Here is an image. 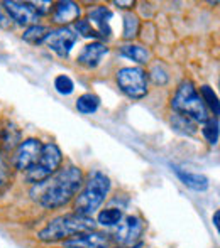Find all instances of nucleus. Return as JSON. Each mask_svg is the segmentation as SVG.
Listing matches in <instances>:
<instances>
[{
    "label": "nucleus",
    "mask_w": 220,
    "mask_h": 248,
    "mask_svg": "<svg viewBox=\"0 0 220 248\" xmlns=\"http://www.w3.org/2000/svg\"><path fill=\"white\" fill-rule=\"evenodd\" d=\"M171 108L176 111V115L183 118H188L197 124H205L208 120V110L205 103L202 101V96L198 95L195 85L190 79H185L180 86H178L176 93L171 98Z\"/></svg>",
    "instance_id": "4"
},
{
    "label": "nucleus",
    "mask_w": 220,
    "mask_h": 248,
    "mask_svg": "<svg viewBox=\"0 0 220 248\" xmlns=\"http://www.w3.org/2000/svg\"><path fill=\"white\" fill-rule=\"evenodd\" d=\"M20 142H22L20 128L10 118H2L0 120V154L7 155L14 152Z\"/></svg>",
    "instance_id": "10"
},
{
    "label": "nucleus",
    "mask_w": 220,
    "mask_h": 248,
    "mask_svg": "<svg viewBox=\"0 0 220 248\" xmlns=\"http://www.w3.org/2000/svg\"><path fill=\"white\" fill-rule=\"evenodd\" d=\"M110 186L112 183L109 176H105L102 170H92L86 181H83L82 193L76 196L75 213L83 216H92L105 202L110 193Z\"/></svg>",
    "instance_id": "3"
},
{
    "label": "nucleus",
    "mask_w": 220,
    "mask_h": 248,
    "mask_svg": "<svg viewBox=\"0 0 220 248\" xmlns=\"http://www.w3.org/2000/svg\"><path fill=\"white\" fill-rule=\"evenodd\" d=\"M149 76H151V79L154 81V85H166L168 79H169V75H168V71L165 69V66L161 64V62H154V64L151 66V69H149Z\"/></svg>",
    "instance_id": "26"
},
{
    "label": "nucleus",
    "mask_w": 220,
    "mask_h": 248,
    "mask_svg": "<svg viewBox=\"0 0 220 248\" xmlns=\"http://www.w3.org/2000/svg\"><path fill=\"white\" fill-rule=\"evenodd\" d=\"M10 26H12V20H10L9 16L3 14L2 9H0V27H2V29H10Z\"/></svg>",
    "instance_id": "28"
},
{
    "label": "nucleus",
    "mask_w": 220,
    "mask_h": 248,
    "mask_svg": "<svg viewBox=\"0 0 220 248\" xmlns=\"http://www.w3.org/2000/svg\"><path fill=\"white\" fill-rule=\"evenodd\" d=\"M118 54L131 59V61L137 62V64H146V62H149V59H151V52H149L148 47L139 46V44H125V46L120 47Z\"/></svg>",
    "instance_id": "17"
},
{
    "label": "nucleus",
    "mask_w": 220,
    "mask_h": 248,
    "mask_svg": "<svg viewBox=\"0 0 220 248\" xmlns=\"http://www.w3.org/2000/svg\"><path fill=\"white\" fill-rule=\"evenodd\" d=\"M78 41V34L71 29V27H58V29H51L50 34L44 39V44L50 47L51 51L56 52L59 58H68L71 52L73 46Z\"/></svg>",
    "instance_id": "8"
},
{
    "label": "nucleus",
    "mask_w": 220,
    "mask_h": 248,
    "mask_svg": "<svg viewBox=\"0 0 220 248\" xmlns=\"http://www.w3.org/2000/svg\"><path fill=\"white\" fill-rule=\"evenodd\" d=\"M139 29H141V22H139V17L132 12L124 14V39L132 41L139 36Z\"/></svg>",
    "instance_id": "21"
},
{
    "label": "nucleus",
    "mask_w": 220,
    "mask_h": 248,
    "mask_svg": "<svg viewBox=\"0 0 220 248\" xmlns=\"http://www.w3.org/2000/svg\"><path fill=\"white\" fill-rule=\"evenodd\" d=\"M171 169H173V172L178 176V179H180L186 187H190V189L198 191V193H203V191H207L208 187H210L208 179L205 176H202V174L190 172V170H185L178 166H171Z\"/></svg>",
    "instance_id": "15"
},
{
    "label": "nucleus",
    "mask_w": 220,
    "mask_h": 248,
    "mask_svg": "<svg viewBox=\"0 0 220 248\" xmlns=\"http://www.w3.org/2000/svg\"><path fill=\"white\" fill-rule=\"evenodd\" d=\"M124 218V213L122 209L118 208H107V209H102L97 216V223L102 226H115L122 221Z\"/></svg>",
    "instance_id": "20"
},
{
    "label": "nucleus",
    "mask_w": 220,
    "mask_h": 248,
    "mask_svg": "<svg viewBox=\"0 0 220 248\" xmlns=\"http://www.w3.org/2000/svg\"><path fill=\"white\" fill-rule=\"evenodd\" d=\"M107 54H109V47H107L105 44L92 43V44H86V46L80 51L76 61H78L82 66H85V68L93 69L102 62L103 56H107Z\"/></svg>",
    "instance_id": "13"
},
{
    "label": "nucleus",
    "mask_w": 220,
    "mask_h": 248,
    "mask_svg": "<svg viewBox=\"0 0 220 248\" xmlns=\"http://www.w3.org/2000/svg\"><path fill=\"white\" fill-rule=\"evenodd\" d=\"M100 107V98L93 93H83L82 96H78L76 100V110L83 115L95 113Z\"/></svg>",
    "instance_id": "19"
},
{
    "label": "nucleus",
    "mask_w": 220,
    "mask_h": 248,
    "mask_svg": "<svg viewBox=\"0 0 220 248\" xmlns=\"http://www.w3.org/2000/svg\"><path fill=\"white\" fill-rule=\"evenodd\" d=\"M41 149H43V144H41L39 139H27V140H22L19 144V147L14 150V166H16L17 170H29L31 167L36 164V160L39 159L41 155Z\"/></svg>",
    "instance_id": "9"
},
{
    "label": "nucleus",
    "mask_w": 220,
    "mask_h": 248,
    "mask_svg": "<svg viewBox=\"0 0 220 248\" xmlns=\"http://www.w3.org/2000/svg\"><path fill=\"white\" fill-rule=\"evenodd\" d=\"M117 85L124 95L132 100H141L148 95V75L142 68L127 66L117 71Z\"/></svg>",
    "instance_id": "6"
},
{
    "label": "nucleus",
    "mask_w": 220,
    "mask_h": 248,
    "mask_svg": "<svg viewBox=\"0 0 220 248\" xmlns=\"http://www.w3.org/2000/svg\"><path fill=\"white\" fill-rule=\"evenodd\" d=\"M50 27L46 26H39V24H34V26H29L22 34V39L29 44H43L46 36L50 34Z\"/></svg>",
    "instance_id": "18"
},
{
    "label": "nucleus",
    "mask_w": 220,
    "mask_h": 248,
    "mask_svg": "<svg viewBox=\"0 0 220 248\" xmlns=\"http://www.w3.org/2000/svg\"><path fill=\"white\" fill-rule=\"evenodd\" d=\"M75 29H76V32L82 34L83 37H93V39L100 37V34L95 31V27H92V24H90L86 19H78V20H76Z\"/></svg>",
    "instance_id": "27"
},
{
    "label": "nucleus",
    "mask_w": 220,
    "mask_h": 248,
    "mask_svg": "<svg viewBox=\"0 0 220 248\" xmlns=\"http://www.w3.org/2000/svg\"><path fill=\"white\" fill-rule=\"evenodd\" d=\"M80 14H82V9H80L78 3L75 2H58L54 7V14H53V22L61 24L63 27H66V24H71L75 20L80 19Z\"/></svg>",
    "instance_id": "14"
},
{
    "label": "nucleus",
    "mask_w": 220,
    "mask_h": 248,
    "mask_svg": "<svg viewBox=\"0 0 220 248\" xmlns=\"http://www.w3.org/2000/svg\"><path fill=\"white\" fill-rule=\"evenodd\" d=\"M219 219H220V211H215V215H214V226L219 230Z\"/></svg>",
    "instance_id": "29"
},
{
    "label": "nucleus",
    "mask_w": 220,
    "mask_h": 248,
    "mask_svg": "<svg viewBox=\"0 0 220 248\" xmlns=\"http://www.w3.org/2000/svg\"><path fill=\"white\" fill-rule=\"evenodd\" d=\"M83 186V172L76 166H66L51 174L48 179L33 184L31 196L46 209L66 206Z\"/></svg>",
    "instance_id": "1"
},
{
    "label": "nucleus",
    "mask_w": 220,
    "mask_h": 248,
    "mask_svg": "<svg viewBox=\"0 0 220 248\" xmlns=\"http://www.w3.org/2000/svg\"><path fill=\"white\" fill-rule=\"evenodd\" d=\"M115 5H134V2H115Z\"/></svg>",
    "instance_id": "30"
},
{
    "label": "nucleus",
    "mask_w": 220,
    "mask_h": 248,
    "mask_svg": "<svg viewBox=\"0 0 220 248\" xmlns=\"http://www.w3.org/2000/svg\"><path fill=\"white\" fill-rule=\"evenodd\" d=\"M141 247H142V243H137V245H134V247H120V248H141Z\"/></svg>",
    "instance_id": "31"
},
{
    "label": "nucleus",
    "mask_w": 220,
    "mask_h": 248,
    "mask_svg": "<svg viewBox=\"0 0 220 248\" xmlns=\"http://www.w3.org/2000/svg\"><path fill=\"white\" fill-rule=\"evenodd\" d=\"M54 88L56 92L59 93V95H71L73 92H75V83H73V79L69 78V76L66 75H59L54 78Z\"/></svg>",
    "instance_id": "25"
},
{
    "label": "nucleus",
    "mask_w": 220,
    "mask_h": 248,
    "mask_svg": "<svg viewBox=\"0 0 220 248\" xmlns=\"http://www.w3.org/2000/svg\"><path fill=\"white\" fill-rule=\"evenodd\" d=\"M114 17V14H112L110 9H107V7L103 5H99L95 7V9H92L88 12V22L90 24H95L97 26V32L100 34L102 37H110V19Z\"/></svg>",
    "instance_id": "16"
},
{
    "label": "nucleus",
    "mask_w": 220,
    "mask_h": 248,
    "mask_svg": "<svg viewBox=\"0 0 220 248\" xmlns=\"http://www.w3.org/2000/svg\"><path fill=\"white\" fill-rule=\"evenodd\" d=\"M10 183H12V170L5 155L0 154V193H3L10 186Z\"/></svg>",
    "instance_id": "24"
},
{
    "label": "nucleus",
    "mask_w": 220,
    "mask_h": 248,
    "mask_svg": "<svg viewBox=\"0 0 220 248\" xmlns=\"http://www.w3.org/2000/svg\"><path fill=\"white\" fill-rule=\"evenodd\" d=\"M95 225L97 223L92 216H83L78 215V213H68V215H61L58 218L51 219L39 232L37 238L46 243L63 242V240L66 242V240L73 238L75 235L95 230Z\"/></svg>",
    "instance_id": "2"
},
{
    "label": "nucleus",
    "mask_w": 220,
    "mask_h": 248,
    "mask_svg": "<svg viewBox=\"0 0 220 248\" xmlns=\"http://www.w3.org/2000/svg\"><path fill=\"white\" fill-rule=\"evenodd\" d=\"M144 228V221L139 216H127V218H122V221L118 223L114 238L120 247H134L141 240Z\"/></svg>",
    "instance_id": "7"
},
{
    "label": "nucleus",
    "mask_w": 220,
    "mask_h": 248,
    "mask_svg": "<svg viewBox=\"0 0 220 248\" xmlns=\"http://www.w3.org/2000/svg\"><path fill=\"white\" fill-rule=\"evenodd\" d=\"M5 12L9 16L10 20H16L20 26H34L39 19L37 12L34 10V7L31 3L26 2H3Z\"/></svg>",
    "instance_id": "11"
},
{
    "label": "nucleus",
    "mask_w": 220,
    "mask_h": 248,
    "mask_svg": "<svg viewBox=\"0 0 220 248\" xmlns=\"http://www.w3.org/2000/svg\"><path fill=\"white\" fill-rule=\"evenodd\" d=\"M200 93H202V101L205 103V107H208L212 111H214V117L217 118L219 113H220V105H219V96L210 86L203 85L200 88Z\"/></svg>",
    "instance_id": "22"
},
{
    "label": "nucleus",
    "mask_w": 220,
    "mask_h": 248,
    "mask_svg": "<svg viewBox=\"0 0 220 248\" xmlns=\"http://www.w3.org/2000/svg\"><path fill=\"white\" fill-rule=\"evenodd\" d=\"M66 248H107L109 247V235L100 232H85L75 235L65 242Z\"/></svg>",
    "instance_id": "12"
},
{
    "label": "nucleus",
    "mask_w": 220,
    "mask_h": 248,
    "mask_svg": "<svg viewBox=\"0 0 220 248\" xmlns=\"http://www.w3.org/2000/svg\"><path fill=\"white\" fill-rule=\"evenodd\" d=\"M202 134L203 137L207 139L208 144L215 145L219 142V118H208L207 122L203 124V128H202Z\"/></svg>",
    "instance_id": "23"
},
{
    "label": "nucleus",
    "mask_w": 220,
    "mask_h": 248,
    "mask_svg": "<svg viewBox=\"0 0 220 248\" xmlns=\"http://www.w3.org/2000/svg\"><path fill=\"white\" fill-rule=\"evenodd\" d=\"M61 162H63L61 149L54 142H48L41 149V155L36 160V164L29 170H26V179L33 184L41 183V181L48 179L51 174H54L59 169Z\"/></svg>",
    "instance_id": "5"
}]
</instances>
